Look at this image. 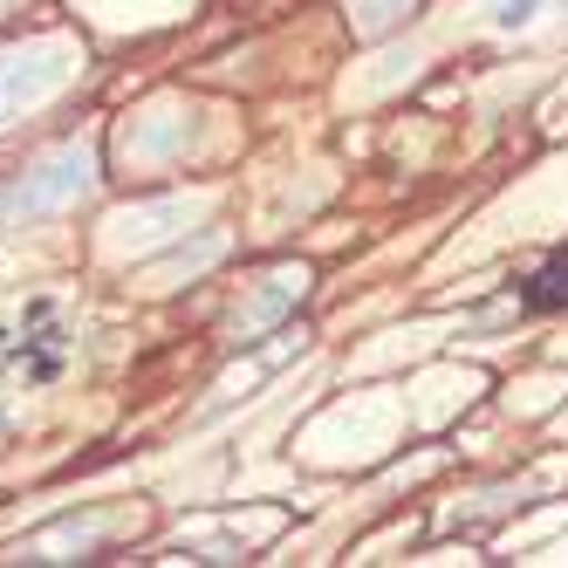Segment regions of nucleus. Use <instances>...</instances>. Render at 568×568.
<instances>
[{
  "label": "nucleus",
  "instance_id": "f257e3e1",
  "mask_svg": "<svg viewBox=\"0 0 568 568\" xmlns=\"http://www.w3.org/2000/svg\"><path fill=\"white\" fill-rule=\"evenodd\" d=\"M561 302H568V261H548L527 288V308H561Z\"/></svg>",
  "mask_w": 568,
  "mask_h": 568
},
{
  "label": "nucleus",
  "instance_id": "f03ea898",
  "mask_svg": "<svg viewBox=\"0 0 568 568\" xmlns=\"http://www.w3.org/2000/svg\"><path fill=\"white\" fill-rule=\"evenodd\" d=\"M541 14V0H500V28H527Z\"/></svg>",
  "mask_w": 568,
  "mask_h": 568
}]
</instances>
